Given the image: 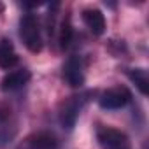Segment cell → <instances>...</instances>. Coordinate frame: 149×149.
<instances>
[{"mask_svg":"<svg viewBox=\"0 0 149 149\" xmlns=\"http://www.w3.org/2000/svg\"><path fill=\"white\" fill-rule=\"evenodd\" d=\"M7 118H9V109H7L6 105H2V104H0V123L7 121Z\"/></svg>","mask_w":149,"mask_h":149,"instance_id":"obj_12","label":"cell"},{"mask_svg":"<svg viewBox=\"0 0 149 149\" xmlns=\"http://www.w3.org/2000/svg\"><path fill=\"white\" fill-rule=\"evenodd\" d=\"M32 77V74L28 68H19V70H13L9 72L7 76L2 79V83H0V88H2L4 91H16L19 88H23Z\"/></svg>","mask_w":149,"mask_h":149,"instance_id":"obj_6","label":"cell"},{"mask_svg":"<svg viewBox=\"0 0 149 149\" xmlns=\"http://www.w3.org/2000/svg\"><path fill=\"white\" fill-rule=\"evenodd\" d=\"M25 147L26 149H56L58 140L49 132H39V133H33L26 139Z\"/></svg>","mask_w":149,"mask_h":149,"instance_id":"obj_8","label":"cell"},{"mask_svg":"<svg viewBox=\"0 0 149 149\" xmlns=\"http://www.w3.org/2000/svg\"><path fill=\"white\" fill-rule=\"evenodd\" d=\"M97 140L102 149H132L128 135L112 126H98Z\"/></svg>","mask_w":149,"mask_h":149,"instance_id":"obj_3","label":"cell"},{"mask_svg":"<svg viewBox=\"0 0 149 149\" xmlns=\"http://www.w3.org/2000/svg\"><path fill=\"white\" fill-rule=\"evenodd\" d=\"M63 79L72 88H81L84 84V70H83V60L77 54L68 56V60L63 65Z\"/></svg>","mask_w":149,"mask_h":149,"instance_id":"obj_5","label":"cell"},{"mask_svg":"<svg viewBox=\"0 0 149 149\" xmlns=\"http://www.w3.org/2000/svg\"><path fill=\"white\" fill-rule=\"evenodd\" d=\"M130 100H132L130 90L125 88V86H116V88H111V90L104 91L98 98V104H100L102 109L116 111V109H121L126 104H130Z\"/></svg>","mask_w":149,"mask_h":149,"instance_id":"obj_4","label":"cell"},{"mask_svg":"<svg viewBox=\"0 0 149 149\" xmlns=\"http://www.w3.org/2000/svg\"><path fill=\"white\" fill-rule=\"evenodd\" d=\"M126 76L128 79L137 86V90L142 95H147V84H149V76H147V70L142 67L137 68H126Z\"/></svg>","mask_w":149,"mask_h":149,"instance_id":"obj_10","label":"cell"},{"mask_svg":"<svg viewBox=\"0 0 149 149\" xmlns=\"http://www.w3.org/2000/svg\"><path fill=\"white\" fill-rule=\"evenodd\" d=\"M18 61H19V58L14 49V44L9 39H2L0 40V68L9 70L14 65H18Z\"/></svg>","mask_w":149,"mask_h":149,"instance_id":"obj_9","label":"cell"},{"mask_svg":"<svg viewBox=\"0 0 149 149\" xmlns=\"http://www.w3.org/2000/svg\"><path fill=\"white\" fill-rule=\"evenodd\" d=\"M83 21L93 35H102L105 32V18H104L100 9H93V7L84 9L83 11Z\"/></svg>","mask_w":149,"mask_h":149,"instance_id":"obj_7","label":"cell"},{"mask_svg":"<svg viewBox=\"0 0 149 149\" xmlns=\"http://www.w3.org/2000/svg\"><path fill=\"white\" fill-rule=\"evenodd\" d=\"M19 37L28 51L39 53L42 49V33H40V23L35 14L28 13L23 14L19 19Z\"/></svg>","mask_w":149,"mask_h":149,"instance_id":"obj_1","label":"cell"},{"mask_svg":"<svg viewBox=\"0 0 149 149\" xmlns=\"http://www.w3.org/2000/svg\"><path fill=\"white\" fill-rule=\"evenodd\" d=\"M72 39H74V26H72V23H70V18L67 16V18L61 21V25H60V35H58L60 47H61V49H67V47L70 46Z\"/></svg>","mask_w":149,"mask_h":149,"instance_id":"obj_11","label":"cell"},{"mask_svg":"<svg viewBox=\"0 0 149 149\" xmlns=\"http://www.w3.org/2000/svg\"><path fill=\"white\" fill-rule=\"evenodd\" d=\"M91 93L90 91H84V93H79V95H72L68 97L67 100H63V104L60 105V112H58V118H60V123L63 128H74L76 126V121L83 111V107L88 104V97Z\"/></svg>","mask_w":149,"mask_h":149,"instance_id":"obj_2","label":"cell"}]
</instances>
